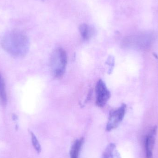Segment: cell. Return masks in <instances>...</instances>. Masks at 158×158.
Returning a JSON list of instances; mask_svg holds the SVG:
<instances>
[{
  "label": "cell",
  "mask_w": 158,
  "mask_h": 158,
  "mask_svg": "<svg viewBox=\"0 0 158 158\" xmlns=\"http://www.w3.org/2000/svg\"><path fill=\"white\" fill-rule=\"evenodd\" d=\"M79 30L82 38L85 40H90L94 34V29L88 24H81L79 26Z\"/></svg>",
  "instance_id": "8992f818"
},
{
  "label": "cell",
  "mask_w": 158,
  "mask_h": 158,
  "mask_svg": "<svg viewBox=\"0 0 158 158\" xmlns=\"http://www.w3.org/2000/svg\"><path fill=\"white\" fill-rule=\"evenodd\" d=\"M31 136V141L32 145L36 152L40 154L41 152V147L40 144L39 140L37 139L35 135L32 132H30Z\"/></svg>",
  "instance_id": "30bf717a"
},
{
  "label": "cell",
  "mask_w": 158,
  "mask_h": 158,
  "mask_svg": "<svg viewBox=\"0 0 158 158\" xmlns=\"http://www.w3.org/2000/svg\"><path fill=\"white\" fill-rule=\"evenodd\" d=\"M0 98L3 104L6 102V92L4 80L0 74Z\"/></svg>",
  "instance_id": "9c48e42d"
},
{
  "label": "cell",
  "mask_w": 158,
  "mask_h": 158,
  "mask_svg": "<svg viewBox=\"0 0 158 158\" xmlns=\"http://www.w3.org/2000/svg\"><path fill=\"white\" fill-rule=\"evenodd\" d=\"M84 139L83 137L77 139L71 146L70 151V158H79V154L83 144Z\"/></svg>",
  "instance_id": "ba28073f"
},
{
  "label": "cell",
  "mask_w": 158,
  "mask_h": 158,
  "mask_svg": "<svg viewBox=\"0 0 158 158\" xmlns=\"http://www.w3.org/2000/svg\"><path fill=\"white\" fill-rule=\"evenodd\" d=\"M13 119L14 120H16L17 119V117L16 116H15V115H14V116H13Z\"/></svg>",
  "instance_id": "8fae6325"
},
{
  "label": "cell",
  "mask_w": 158,
  "mask_h": 158,
  "mask_svg": "<svg viewBox=\"0 0 158 158\" xmlns=\"http://www.w3.org/2000/svg\"><path fill=\"white\" fill-rule=\"evenodd\" d=\"M126 108V105L123 104L119 107L112 110L110 112L108 121L106 127V131H110L118 126L124 118Z\"/></svg>",
  "instance_id": "3957f363"
},
{
  "label": "cell",
  "mask_w": 158,
  "mask_h": 158,
  "mask_svg": "<svg viewBox=\"0 0 158 158\" xmlns=\"http://www.w3.org/2000/svg\"><path fill=\"white\" fill-rule=\"evenodd\" d=\"M68 58L66 52L61 47L55 50L51 56L50 65L52 75L56 78H61L65 72Z\"/></svg>",
  "instance_id": "7a4b0ae2"
},
{
  "label": "cell",
  "mask_w": 158,
  "mask_h": 158,
  "mask_svg": "<svg viewBox=\"0 0 158 158\" xmlns=\"http://www.w3.org/2000/svg\"><path fill=\"white\" fill-rule=\"evenodd\" d=\"M97 106L100 107L104 106L110 97V93L106 84L102 80H99L96 85Z\"/></svg>",
  "instance_id": "277c9868"
},
{
  "label": "cell",
  "mask_w": 158,
  "mask_h": 158,
  "mask_svg": "<svg viewBox=\"0 0 158 158\" xmlns=\"http://www.w3.org/2000/svg\"><path fill=\"white\" fill-rule=\"evenodd\" d=\"M3 49L10 55L19 57L25 56L29 49L27 36L19 31H13L6 34L2 41Z\"/></svg>",
  "instance_id": "6da1fadb"
},
{
  "label": "cell",
  "mask_w": 158,
  "mask_h": 158,
  "mask_svg": "<svg viewBox=\"0 0 158 158\" xmlns=\"http://www.w3.org/2000/svg\"><path fill=\"white\" fill-rule=\"evenodd\" d=\"M157 130V127L155 126L146 137L145 141L146 158H153V150L156 142Z\"/></svg>",
  "instance_id": "5b68a950"
},
{
  "label": "cell",
  "mask_w": 158,
  "mask_h": 158,
  "mask_svg": "<svg viewBox=\"0 0 158 158\" xmlns=\"http://www.w3.org/2000/svg\"><path fill=\"white\" fill-rule=\"evenodd\" d=\"M101 158H121L115 144L111 143L106 147Z\"/></svg>",
  "instance_id": "52a82bcc"
}]
</instances>
